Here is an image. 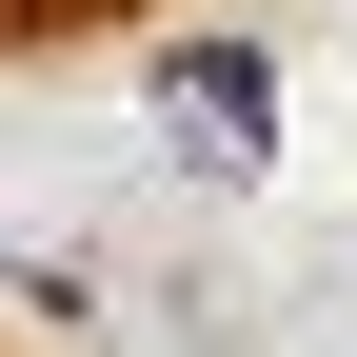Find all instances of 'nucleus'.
I'll use <instances>...</instances> for the list:
<instances>
[{
  "instance_id": "1",
  "label": "nucleus",
  "mask_w": 357,
  "mask_h": 357,
  "mask_svg": "<svg viewBox=\"0 0 357 357\" xmlns=\"http://www.w3.org/2000/svg\"><path fill=\"white\" fill-rule=\"evenodd\" d=\"M159 119H178L199 159H258V139H278V79H258L238 40H178V60H159Z\"/></svg>"
}]
</instances>
